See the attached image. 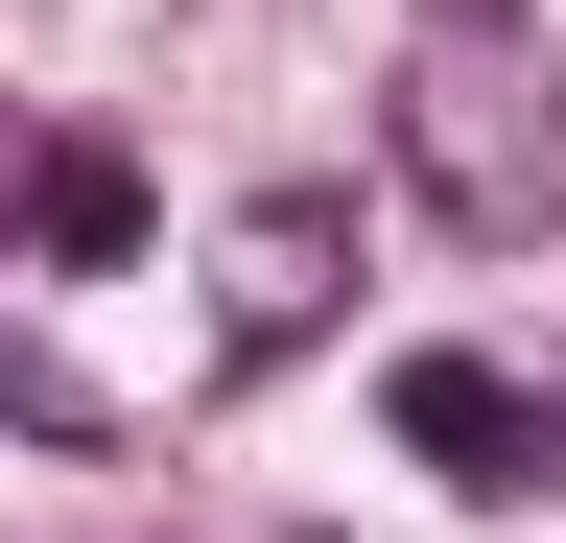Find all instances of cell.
Masks as SVG:
<instances>
[{"instance_id": "7a4b0ae2", "label": "cell", "mask_w": 566, "mask_h": 543, "mask_svg": "<svg viewBox=\"0 0 566 543\" xmlns=\"http://www.w3.org/2000/svg\"><path fill=\"white\" fill-rule=\"evenodd\" d=\"M331 284H354V213H331V189H260V213H237V260H212V355H307V331H331Z\"/></svg>"}, {"instance_id": "6da1fadb", "label": "cell", "mask_w": 566, "mask_h": 543, "mask_svg": "<svg viewBox=\"0 0 566 543\" xmlns=\"http://www.w3.org/2000/svg\"><path fill=\"white\" fill-rule=\"evenodd\" d=\"M401 166H424V213L449 237H566V72H543V24L520 0H401Z\"/></svg>"}, {"instance_id": "277c9868", "label": "cell", "mask_w": 566, "mask_h": 543, "mask_svg": "<svg viewBox=\"0 0 566 543\" xmlns=\"http://www.w3.org/2000/svg\"><path fill=\"white\" fill-rule=\"evenodd\" d=\"M142 237V166L118 143H24V260H118Z\"/></svg>"}, {"instance_id": "8992f818", "label": "cell", "mask_w": 566, "mask_h": 543, "mask_svg": "<svg viewBox=\"0 0 566 543\" xmlns=\"http://www.w3.org/2000/svg\"><path fill=\"white\" fill-rule=\"evenodd\" d=\"M0 166H24V95H0Z\"/></svg>"}, {"instance_id": "3957f363", "label": "cell", "mask_w": 566, "mask_h": 543, "mask_svg": "<svg viewBox=\"0 0 566 543\" xmlns=\"http://www.w3.org/2000/svg\"><path fill=\"white\" fill-rule=\"evenodd\" d=\"M401 449L472 472V497H543L566 472V378H495V355H401Z\"/></svg>"}, {"instance_id": "5b68a950", "label": "cell", "mask_w": 566, "mask_h": 543, "mask_svg": "<svg viewBox=\"0 0 566 543\" xmlns=\"http://www.w3.org/2000/svg\"><path fill=\"white\" fill-rule=\"evenodd\" d=\"M0 426H48V449H95V378H71V355H24V331H0Z\"/></svg>"}]
</instances>
